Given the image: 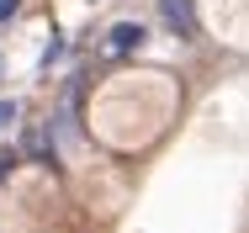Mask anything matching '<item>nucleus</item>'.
<instances>
[{
	"label": "nucleus",
	"mask_w": 249,
	"mask_h": 233,
	"mask_svg": "<svg viewBox=\"0 0 249 233\" xmlns=\"http://www.w3.org/2000/svg\"><path fill=\"white\" fill-rule=\"evenodd\" d=\"M16 5H21V0H0V21H11V16H16Z\"/></svg>",
	"instance_id": "nucleus-3"
},
{
	"label": "nucleus",
	"mask_w": 249,
	"mask_h": 233,
	"mask_svg": "<svg viewBox=\"0 0 249 233\" xmlns=\"http://www.w3.org/2000/svg\"><path fill=\"white\" fill-rule=\"evenodd\" d=\"M16 122V101H0V127H11Z\"/></svg>",
	"instance_id": "nucleus-2"
},
{
	"label": "nucleus",
	"mask_w": 249,
	"mask_h": 233,
	"mask_svg": "<svg viewBox=\"0 0 249 233\" xmlns=\"http://www.w3.org/2000/svg\"><path fill=\"white\" fill-rule=\"evenodd\" d=\"M143 37H149V27H138V21H122V27L106 37V48H111V53H133Z\"/></svg>",
	"instance_id": "nucleus-1"
}]
</instances>
